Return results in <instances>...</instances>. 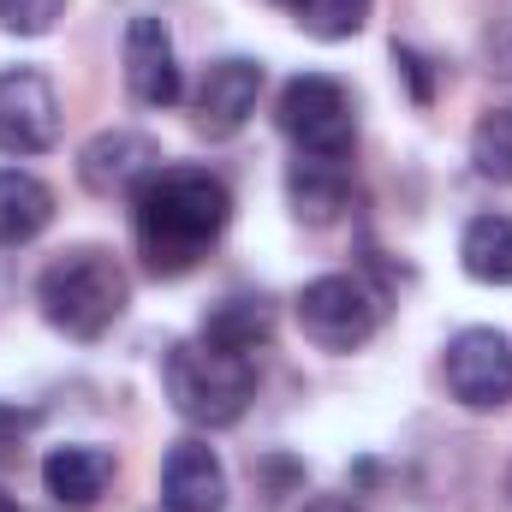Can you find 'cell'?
Segmentation results:
<instances>
[{"instance_id": "7c38bea8", "label": "cell", "mask_w": 512, "mask_h": 512, "mask_svg": "<svg viewBox=\"0 0 512 512\" xmlns=\"http://www.w3.org/2000/svg\"><path fill=\"white\" fill-rule=\"evenodd\" d=\"M42 483L60 507H96L114 483V453L108 447H90V441H72V447H54L42 459Z\"/></svg>"}, {"instance_id": "52a82bcc", "label": "cell", "mask_w": 512, "mask_h": 512, "mask_svg": "<svg viewBox=\"0 0 512 512\" xmlns=\"http://www.w3.org/2000/svg\"><path fill=\"white\" fill-rule=\"evenodd\" d=\"M60 137V96L36 66L0 72V155H42Z\"/></svg>"}, {"instance_id": "9c48e42d", "label": "cell", "mask_w": 512, "mask_h": 512, "mask_svg": "<svg viewBox=\"0 0 512 512\" xmlns=\"http://www.w3.org/2000/svg\"><path fill=\"white\" fill-rule=\"evenodd\" d=\"M126 84L143 108H173L179 90H185L179 60H173V36H167V24L149 18V12H137L126 24Z\"/></svg>"}, {"instance_id": "5bb4252c", "label": "cell", "mask_w": 512, "mask_h": 512, "mask_svg": "<svg viewBox=\"0 0 512 512\" xmlns=\"http://www.w3.org/2000/svg\"><path fill=\"white\" fill-rule=\"evenodd\" d=\"M268 334H274V310L262 298H251V292H233V298H221L203 316V340L221 346V352H239V358H251L256 346H268Z\"/></svg>"}, {"instance_id": "d4e9b609", "label": "cell", "mask_w": 512, "mask_h": 512, "mask_svg": "<svg viewBox=\"0 0 512 512\" xmlns=\"http://www.w3.org/2000/svg\"><path fill=\"white\" fill-rule=\"evenodd\" d=\"M507 495H512V477H507Z\"/></svg>"}, {"instance_id": "7a4b0ae2", "label": "cell", "mask_w": 512, "mask_h": 512, "mask_svg": "<svg viewBox=\"0 0 512 512\" xmlns=\"http://www.w3.org/2000/svg\"><path fill=\"white\" fill-rule=\"evenodd\" d=\"M131 280L120 256L102 245H72L60 251L42 280H36V304L48 316V328H60L66 340H102L120 316H126Z\"/></svg>"}, {"instance_id": "7402d4cb", "label": "cell", "mask_w": 512, "mask_h": 512, "mask_svg": "<svg viewBox=\"0 0 512 512\" xmlns=\"http://www.w3.org/2000/svg\"><path fill=\"white\" fill-rule=\"evenodd\" d=\"M304 512H364L358 501H346V495H322V501H310Z\"/></svg>"}, {"instance_id": "603a6c76", "label": "cell", "mask_w": 512, "mask_h": 512, "mask_svg": "<svg viewBox=\"0 0 512 512\" xmlns=\"http://www.w3.org/2000/svg\"><path fill=\"white\" fill-rule=\"evenodd\" d=\"M0 512H24V507H18V501H12V495H6V489H0Z\"/></svg>"}, {"instance_id": "ffe728a7", "label": "cell", "mask_w": 512, "mask_h": 512, "mask_svg": "<svg viewBox=\"0 0 512 512\" xmlns=\"http://www.w3.org/2000/svg\"><path fill=\"white\" fill-rule=\"evenodd\" d=\"M483 54H489V72H495V78H512V0L495 6L489 36H483Z\"/></svg>"}, {"instance_id": "e0dca14e", "label": "cell", "mask_w": 512, "mask_h": 512, "mask_svg": "<svg viewBox=\"0 0 512 512\" xmlns=\"http://www.w3.org/2000/svg\"><path fill=\"white\" fill-rule=\"evenodd\" d=\"M471 161H477L483 179L512 185V102L507 108H489L477 120V131H471Z\"/></svg>"}, {"instance_id": "cb8c5ba5", "label": "cell", "mask_w": 512, "mask_h": 512, "mask_svg": "<svg viewBox=\"0 0 512 512\" xmlns=\"http://www.w3.org/2000/svg\"><path fill=\"white\" fill-rule=\"evenodd\" d=\"M274 6H286V12H292V6H298V0H274Z\"/></svg>"}, {"instance_id": "6da1fadb", "label": "cell", "mask_w": 512, "mask_h": 512, "mask_svg": "<svg viewBox=\"0 0 512 512\" xmlns=\"http://www.w3.org/2000/svg\"><path fill=\"white\" fill-rule=\"evenodd\" d=\"M233 221V191L209 167H155L131 197V233L155 274L197 268Z\"/></svg>"}, {"instance_id": "30bf717a", "label": "cell", "mask_w": 512, "mask_h": 512, "mask_svg": "<svg viewBox=\"0 0 512 512\" xmlns=\"http://www.w3.org/2000/svg\"><path fill=\"white\" fill-rule=\"evenodd\" d=\"M256 96H262V66L245 54H227L203 72V90H197V131L209 137H233L256 114Z\"/></svg>"}, {"instance_id": "3957f363", "label": "cell", "mask_w": 512, "mask_h": 512, "mask_svg": "<svg viewBox=\"0 0 512 512\" xmlns=\"http://www.w3.org/2000/svg\"><path fill=\"white\" fill-rule=\"evenodd\" d=\"M167 399L197 429H227L256 399V364L209 340H179L167 352Z\"/></svg>"}, {"instance_id": "8fae6325", "label": "cell", "mask_w": 512, "mask_h": 512, "mask_svg": "<svg viewBox=\"0 0 512 512\" xmlns=\"http://www.w3.org/2000/svg\"><path fill=\"white\" fill-rule=\"evenodd\" d=\"M161 512H227V471L209 441H173L161 465Z\"/></svg>"}, {"instance_id": "9a60e30c", "label": "cell", "mask_w": 512, "mask_h": 512, "mask_svg": "<svg viewBox=\"0 0 512 512\" xmlns=\"http://www.w3.org/2000/svg\"><path fill=\"white\" fill-rule=\"evenodd\" d=\"M459 262L483 286H512V215H477L459 239Z\"/></svg>"}, {"instance_id": "277c9868", "label": "cell", "mask_w": 512, "mask_h": 512, "mask_svg": "<svg viewBox=\"0 0 512 512\" xmlns=\"http://www.w3.org/2000/svg\"><path fill=\"white\" fill-rule=\"evenodd\" d=\"M280 131L298 143L304 161H340L346 167V155L358 143V114H352L346 84L328 72H298L280 90Z\"/></svg>"}, {"instance_id": "5b68a950", "label": "cell", "mask_w": 512, "mask_h": 512, "mask_svg": "<svg viewBox=\"0 0 512 512\" xmlns=\"http://www.w3.org/2000/svg\"><path fill=\"white\" fill-rule=\"evenodd\" d=\"M382 292L358 274H322L298 292V328L322 352H358L382 328Z\"/></svg>"}, {"instance_id": "4fadbf2b", "label": "cell", "mask_w": 512, "mask_h": 512, "mask_svg": "<svg viewBox=\"0 0 512 512\" xmlns=\"http://www.w3.org/2000/svg\"><path fill=\"white\" fill-rule=\"evenodd\" d=\"M48 221H54V191L24 167H0V245H30Z\"/></svg>"}, {"instance_id": "2e32d148", "label": "cell", "mask_w": 512, "mask_h": 512, "mask_svg": "<svg viewBox=\"0 0 512 512\" xmlns=\"http://www.w3.org/2000/svg\"><path fill=\"white\" fill-rule=\"evenodd\" d=\"M286 191H292V209H298L310 227H328V221L346 209V167H340V161H304V155H298Z\"/></svg>"}, {"instance_id": "ba28073f", "label": "cell", "mask_w": 512, "mask_h": 512, "mask_svg": "<svg viewBox=\"0 0 512 512\" xmlns=\"http://www.w3.org/2000/svg\"><path fill=\"white\" fill-rule=\"evenodd\" d=\"M161 167V149L149 131H102L78 149V179L96 197H137V185Z\"/></svg>"}, {"instance_id": "ac0fdd59", "label": "cell", "mask_w": 512, "mask_h": 512, "mask_svg": "<svg viewBox=\"0 0 512 512\" xmlns=\"http://www.w3.org/2000/svg\"><path fill=\"white\" fill-rule=\"evenodd\" d=\"M292 18H298V30H310L316 42H346V36L364 30L370 0H298Z\"/></svg>"}, {"instance_id": "8992f818", "label": "cell", "mask_w": 512, "mask_h": 512, "mask_svg": "<svg viewBox=\"0 0 512 512\" xmlns=\"http://www.w3.org/2000/svg\"><path fill=\"white\" fill-rule=\"evenodd\" d=\"M447 393L471 411H501L512 399V346L501 328H465L447 346Z\"/></svg>"}, {"instance_id": "44dd1931", "label": "cell", "mask_w": 512, "mask_h": 512, "mask_svg": "<svg viewBox=\"0 0 512 512\" xmlns=\"http://www.w3.org/2000/svg\"><path fill=\"white\" fill-rule=\"evenodd\" d=\"M36 429V411H24V405H6L0 399V465L6 459H18V447H24V435Z\"/></svg>"}, {"instance_id": "d6986e66", "label": "cell", "mask_w": 512, "mask_h": 512, "mask_svg": "<svg viewBox=\"0 0 512 512\" xmlns=\"http://www.w3.org/2000/svg\"><path fill=\"white\" fill-rule=\"evenodd\" d=\"M60 6H66V0H0V30H12V36H42V30H54Z\"/></svg>"}]
</instances>
